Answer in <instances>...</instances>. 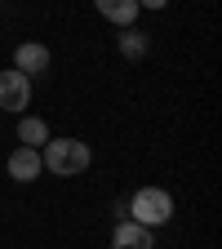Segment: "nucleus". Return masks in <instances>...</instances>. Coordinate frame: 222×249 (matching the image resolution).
<instances>
[{
	"label": "nucleus",
	"mask_w": 222,
	"mask_h": 249,
	"mask_svg": "<svg viewBox=\"0 0 222 249\" xmlns=\"http://www.w3.org/2000/svg\"><path fill=\"white\" fill-rule=\"evenodd\" d=\"M40 165H45L53 178H76V174H85V169L93 165V151H89V142H80V138H49V142L40 147Z\"/></svg>",
	"instance_id": "f257e3e1"
},
{
	"label": "nucleus",
	"mask_w": 222,
	"mask_h": 249,
	"mask_svg": "<svg viewBox=\"0 0 222 249\" xmlns=\"http://www.w3.org/2000/svg\"><path fill=\"white\" fill-rule=\"evenodd\" d=\"M129 223H138V227H165L169 218H173V196L169 192H160V187H142V192H134V200H129Z\"/></svg>",
	"instance_id": "f03ea898"
},
{
	"label": "nucleus",
	"mask_w": 222,
	"mask_h": 249,
	"mask_svg": "<svg viewBox=\"0 0 222 249\" xmlns=\"http://www.w3.org/2000/svg\"><path fill=\"white\" fill-rule=\"evenodd\" d=\"M31 103V80L22 71H0V111H22Z\"/></svg>",
	"instance_id": "7ed1b4c3"
},
{
	"label": "nucleus",
	"mask_w": 222,
	"mask_h": 249,
	"mask_svg": "<svg viewBox=\"0 0 222 249\" xmlns=\"http://www.w3.org/2000/svg\"><path fill=\"white\" fill-rule=\"evenodd\" d=\"M49 62H53V58H49V49H45L40 40H27V45L14 49V71H22L27 80H31V76H45Z\"/></svg>",
	"instance_id": "20e7f679"
},
{
	"label": "nucleus",
	"mask_w": 222,
	"mask_h": 249,
	"mask_svg": "<svg viewBox=\"0 0 222 249\" xmlns=\"http://www.w3.org/2000/svg\"><path fill=\"white\" fill-rule=\"evenodd\" d=\"M45 174V165H40V151L36 147H18L14 156H9V178H18V182H36Z\"/></svg>",
	"instance_id": "39448f33"
},
{
	"label": "nucleus",
	"mask_w": 222,
	"mask_h": 249,
	"mask_svg": "<svg viewBox=\"0 0 222 249\" xmlns=\"http://www.w3.org/2000/svg\"><path fill=\"white\" fill-rule=\"evenodd\" d=\"M111 249H155V240H151V227H138V223H124L111 231Z\"/></svg>",
	"instance_id": "423d86ee"
},
{
	"label": "nucleus",
	"mask_w": 222,
	"mask_h": 249,
	"mask_svg": "<svg viewBox=\"0 0 222 249\" xmlns=\"http://www.w3.org/2000/svg\"><path fill=\"white\" fill-rule=\"evenodd\" d=\"M98 5V14L107 18V22H116V27H134L138 22V0H93Z\"/></svg>",
	"instance_id": "0eeeda50"
},
{
	"label": "nucleus",
	"mask_w": 222,
	"mask_h": 249,
	"mask_svg": "<svg viewBox=\"0 0 222 249\" xmlns=\"http://www.w3.org/2000/svg\"><path fill=\"white\" fill-rule=\"evenodd\" d=\"M18 142L40 151V147L49 142V124H45L40 116H22V120H18Z\"/></svg>",
	"instance_id": "6e6552de"
},
{
	"label": "nucleus",
	"mask_w": 222,
	"mask_h": 249,
	"mask_svg": "<svg viewBox=\"0 0 222 249\" xmlns=\"http://www.w3.org/2000/svg\"><path fill=\"white\" fill-rule=\"evenodd\" d=\"M147 49H151V40H147V31H124V36H120V53L124 58H147Z\"/></svg>",
	"instance_id": "1a4fd4ad"
},
{
	"label": "nucleus",
	"mask_w": 222,
	"mask_h": 249,
	"mask_svg": "<svg viewBox=\"0 0 222 249\" xmlns=\"http://www.w3.org/2000/svg\"><path fill=\"white\" fill-rule=\"evenodd\" d=\"M169 0H138V9H165Z\"/></svg>",
	"instance_id": "9d476101"
}]
</instances>
